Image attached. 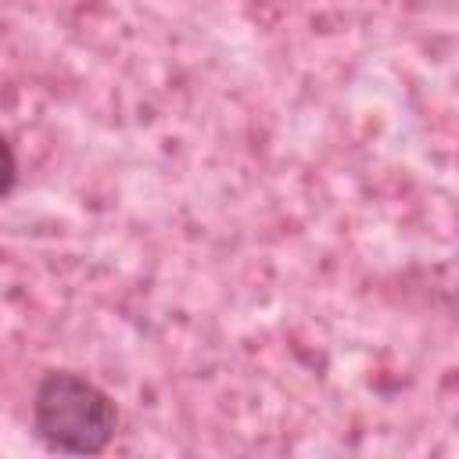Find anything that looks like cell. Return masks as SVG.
I'll return each instance as SVG.
<instances>
[{
  "label": "cell",
  "mask_w": 459,
  "mask_h": 459,
  "mask_svg": "<svg viewBox=\"0 0 459 459\" xmlns=\"http://www.w3.org/2000/svg\"><path fill=\"white\" fill-rule=\"evenodd\" d=\"M118 409L104 387L72 369H50L32 391V430L50 452L93 455L115 437Z\"/></svg>",
  "instance_id": "6da1fadb"
},
{
  "label": "cell",
  "mask_w": 459,
  "mask_h": 459,
  "mask_svg": "<svg viewBox=\"0 0 459 459\" xmlns=\"http://www.w3.org/2000/svg\"><path fill=\"white\" fill-rule=\"evenodd\" d=\"M14 183H18V158H14L11 140L0 133V201L14 190Z\"/></svg>",
  "instance_id": "7a4b0ae2"
}]
</instances>
